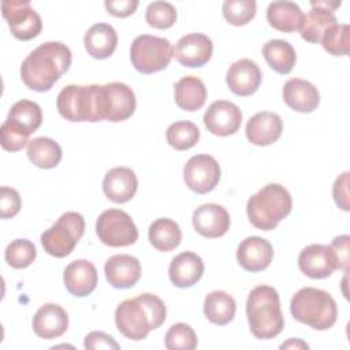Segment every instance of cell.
Instances as JSON below:
<instances>
[{
    "label": "cell",
    "mask_w": 350,
    "mask_h": 350,
    "mask_svg": "<svg viewBox=\"0 0 350 350\" xmlns=\"http://www.w3.org/2000/svg\"><path fill=\"white\" fill-rule=\"evenodd\" d=\"M70 66V48L59 41H48L33 49L22 62L21 78L29 89L48 92Z\"/></svg>",
    "instance_id": "6da1fadb"
},
{
    "label": "cell",
    "mask_w": 350,
    "mask_h": 350,
    "mask_svg": "<svg viewBox=\"0 0 350 350\" xmlns=\"http://www.w3.org/2000/svg\"><path fill=\"white\" fill-rule=\"evenodd\" d=\"M165 321L164 302L149 293L124 299L115 310L118 331L131 340H142Z\"/></svg>",
    "instance_id": "7a4b0ae2"
},
{
    "label": "cell",
    "mask_w": 350,
    "mask_h": 350,
    "mask_svg": "<svg viewBox=\"0 0 350 350\" xmlns=\"http://www.w3.org/2000/svg\"><path fill=\"white\" fill-rule=\"evenodd\" d=\"M246 316L250 331L257 339L278 336L284 327L278 291L265 284L254 287L246 301Z\"/></svg>",
    "instance_id": "3957f363"
},
{
    "label": "cell",
    "mask_w": 350,
    "mask_h": 350,
    "mask_svg": "<svg viewBox=\"0 0 350 350\" xmlns=\"http://www.w3.org/2000/svg\"><path fill=\"white\" fill-rule=\"evenodd\" d=\"M59 113L70 122H100L105 119L103 85H68L57 96Z\"/></svg>",
    "instance_id": "277c9868"
},
{
    "label": "cell",
    "mask_w": 350,
    "mask_h": 350,
    "mask_svg": "<svg viewBox=\"0 0 350 350\" xmlns=\"http://www.w3.org/2000/svg\"><path fill=\"white\" fill-rule=\"evenodd\" d=\"M293 208L288 190L279 183H268L252 196L246 205L250 223L264 231L273 230Z\"/></svg>",
    "instance_id": "5b68a950"
},
{
    "label": "cell",
    "mask_w": 350,
    "mask_h": 350,
    "mask_svg": "<svg viewBox=\"0 0 350 350\" xmlns=\"http://www.w3.org/2000/svg\"><path fill=\"white\" fill-rule=\"evenodd\" d=\"M293 317L317 331L331 328L338 317L335 299L324 290L314 287L301 288L294 294L290 304Z\"/></svg>",
    "instance_id": "8992f818"
},
{
    "label": "cell",
    "mask_w": 350,
    "mask_h": 350,
    "mask_svg": "<svg viewBox=\"0 0 350 350\" xmlns=\"http://www.w3.org/2000/svg\"><path fill=\"white\" fill-rule=\"evenodd\" d=\"M42 123L40 105L30 100L16 101L1 124V146L8 152H18L29 144V137Z\"/></svg>",
    "instance_id": "52a82bcc"
},
{
    "label": "cell",
    "mask_w": 350,
    "mask_h": 350,
    "mask_svg": "<svg viewBox=\"0 0 350 350\" xmlns=\"http://www.w3.org/2000/svg\"><path fill=\"white\" fill-rule=\"evenodd\" d=\"M85 232L83 216L78 212H66L41 235L44 250L57 258L68 256Z\"/></svg>",
    "instance_id": "ba28073f"
},
{
    "label": "cell",
    "mask_w": 350,
    "mask_h": 350,
    "mask_svg": "<svg viewBox=\"0 0 350 350\" xmlns=\"http://www.w3.org/2000/svg\"><path fill=\"white\" fill-rule=\"evenodd\" d=\"M174 56V48L167 38L142 34L134 38L130 48V59L134 68L142 74H153L164 70Z\"/></svg>",
    "instance_id": "9c48e42d"
},
{
    "label": "cell",
    "mask_w": 350,
    "mask_h": 350,
    "mask_svg": "<svg viewBox=\"0 0 350 350\" xmlns=\"http://www.w3.org/2000/svg\"><path fill=\"white\" fill-rule=\"evenodd\" d=\"M96 232L100 241L111 247H123L135 243L138 230L131 216L122 209H107L96 221Z\"/></svg>",
    "instance_id": "30bf717a"
},
{
    "label": "cell",
    "mask_w": 350,
    "mask_h": 350,
    "mask_svg": "<svg viewBox=\"0 0 350 350\" xmlns=\"http://www.w3.org/2000/svg\"><path fill=\"white\" fill-rule=\"evenodd\" d=\"M1 11L15 38L27 41L41 33V18L29 0H5L1 3Z\"/></svg>",
    "instance_id": "8fae6325"
},
{
    "label": "cell",
    "mask_w": 350,
    "mask_h": 350,
    "mask_svg": "<svg viewBox=\"0 0 350 350\" xmlns=\"http://www.w3.org/2000/svg\"><path fill=\"white\" fill-rule=\"evenodd\" d=\"M183 179L186 186L194 193H209L220 180L219 163L209 154H196L185 164Z\"/></svg>",
    "instance_id": "7c38bea8"
},
{
    "label": "cell",
    "mask_w": 350,
    "mask_h": 350,
    "mask_svg": "<svg viewBox=\"0 0 350 350\" xmlns=\"http://www.w3.org/2000/svg\"><path fill=\"white\" fill-rule=\"evenodd\" d=\"M204 123L215 135L227 137L235 134L242 123L241 109L231 101H213L204 113Z\"/></svg>",
    "instance_id": "4fadbf2b"
},
{
    "label": "cell",
    "mask_w": 350,
    "mask_h": 350,
    "mask_svg": "<svg viewBox=\"0 0 350 350\" xmlns=\"http://www.w3.org/2000/svg\"><path fill=\"white\" fill-rule=\"evenodd\" d=\"M298 267L302 273L312 279H324L332 275L336 267V257L328 245H309L298 256Z\"/></svg>",
    "instance_id": "5bb4252c"
},
{
    "label": "cell",
    "mask_w": 350,
    "mask_h": 350,
    "mask_svg": "<svg viewBox=\"0 0 350 350\" xmlns=\"http://www.w3.org/2000/svg\"><path fill=\"white\" fill-rule=\"evenodd\" d=\"M213 52L211 38L202 33H190L179 38L174 48L175 59L185 67H202Z\"/></svg>",
    "instance_id": "9a60e30c"
},
{
    "label": "cell",
    "mask_w": 350,
    "mask_h": 350,
    "mask_svg": "<svg viewBox=\"0 0 350 350\" xmlns=\"http://www.w3.org/2000/svg\"><path fill=\"white\" fill-rule=\"evenodd\" d=\"M105 120L122 122L129 119L135 111V94L130 86L122 82L105 83Z\"/></svg>",
    "instance_id": "2e32d148"
},
{
    "label": "cell",
    "mask_w": 350,
    "mask_h": 350,
    "mask_svg": "<svg viewBox=\"0 0 350 350\" xmlns=\"http://www.w3.org/2000/svg\"><path fill=\"white\" fill-rule=\"evenodd\" d=\"M261 70L250 59L234 62L227 71L226 81L230 90L241 97L250 96L257 92L261 83Z\"/></svg>",
    "instance_id": "e0dca14e"
},
{
    "label": "cell",
    "mask_w": 350,
    "mask_h": 350,
    "mask_svg": "<svg viewBox=\"0 0 350 350\" xmlns=\"http://www.w3.org/2000/svg\"><path fill=\"white\" fill-rule=\"evenodd\" d=\"M193 226L205 238L223 237L230 228V215L221 205L204 204L193 212Z\"/></svg>",
    "instance_id": "ac0fdd59"
},
{
    "label": "cell",
    "mask_w": 350,
    "mask_h": 350,
    "mask_svg": "<svg viewBox=\"0 0 350 350\" xmlns=\"http://www.w3.org/2000/svg\"><path fill=\"white\" fill-rule=\"evenodd\" d=\"M273 258L272 245L261 237L245 238L237 250L239 265L249 272H260L269 267Z\"/></svg>",
    "instance_id": "d6986e66"
},
{
    "label": "cell",
    "mask_w": 350,
    "mask_h": 350,
    "mask_svg": "<svg viewBox=\"0 0 350 350\" xmlns=\"http://www.w3.org/2000/svg\"><path fill=\"white\" fill-rule=\"evenodd\" d=\"M63 282L67 291L75 297H86L92 294L98 283L96 267L88 260L71 261L63 273Z\"/></svg>",
    "instance_id": "ffe728a7"
},
{
    "label": "cell",
    "mask_w": 350,
    "mask_h": 350,
    "mask_svg": "<svg viewBox=\"0 0 350 350\" xmlns=\"http://www.w3.org/2000/svg\"><path fill=\"white\" fill-rule=\"evenodd\" d=\"M105 278L115 288H130L141 278L139 260L130 254H115L104 265Z\"/></svg>",
    "instance_id": "44dd1931"
},
{
    "label": "cell",
    "mask_w": 350,
    "mask_h": 350,
    "mask_svg": "<svg viewBox=\"0 0 350 350\" xmlns=\"http://www.w3.org/2000/svg\"><path fill=\"white\" fill-rule=\"evenodd\" d=\"M282 130V118L275 112L264 111L256 113L247 120L245 133L249 142L257 146H267L280 138Z\"/></svg>",
    "instance_id": "7402d4cb"
},
{
    "label": "cell",
    "mask_w": 350,
    "mask_h": 350,
    "mask_svg": "<svg viewBox=\"0 0 350 350\" xmlns=\"http://www.w3.org/2000/svg\"><path fill=\"white\" fill-rule=\"evenodd\" d=\"M138 189V179L129 167L111 168L103 180L104 194L113 202L123 204L130 201Z\"/></svg>",
    "instance_id": "603a6c76"
},
{
    "label": "cell",
    "mask_w": 350,
    "mask_h": 350,
    "mask_svg": "<svg viewBox=\"0 0 350 350\" xmlns=\"http://www.w3.org/2000/svg\"><path fill=\"white\" fill-rule=\"evenodd\" d=\"M68 327V316L57 304L42 305L33 317V329L42 339L62 336Z\"/></svg>",
    "instance_id": "cb8c5ba5"
},
{
    "label": "cell",
    "mask_w": 350,
    "mask_h": 350,
    "mask_svg": "<svg viewBox=\"0 0 350 350\" xmlns=\"http://www.w3.org/2000/svg\"><path fill=\"white\" fill-rule=\"evenodd\" d=\"M283 100L291 109L309 113L319 107L320 94L317 88L309 81L291 78L283 86Z\"/></svg>",
    "instance_id": "d4e9b609"
},
{
    "label": "cell",
    "mask_w": 350,
    "mask_h": 350,
    "mask_svg": "<svg viewBox=\"0 0 350 350\" xmlns=\"http://www.w3.org/2000/svg\"><path fill=\"white\" fill-rule=\"evenodd\" d=\"M204 273L201 257L193 252H183L171 260L168 276L174 286L185 288L194 286Z\"/></svg>",
    "instance_id": "484cf974"
},
{
    "label": "cell",
    "mask_w": 350,
    "mask_h": 350,
    "mask_svg": "<svg viewBox=\"0 0 350 350\" xmlns=\"http://www.w3.org/2000/svg\"><path fill=\"white\" fill-rule=\"evenodd\" d=\"M83 44L88 53L94 59L109 57L118 45V34L108 23L93 25L83 37Z\"/></svg>",
    "instance_id": "4316f807"
},
{
    "label": "cell",
    "mask_w": 350,
    "mask_h": 350,
    "mask_svg": "<svg viewBox=\"0 0 350 350\" xmlns=\"http://www.w3.org/2000/svg\"><path fill=\"white\" fill-rule=\"evenodd\" d=\"M268 23L283 33L299 30L304 22L301 7L293 1H273L267 8Z\"/></svg>",
    "instance_id": "83f0119b"
},
{
    "label": "cell",
    "mask_w": 350,
    "mask_h": 350,
    "mask_svg": "<svg viewBox=\"0 0 350 350\" xmlns=\"http://www.w3.org/2000/svg\"><path fill=\"white\" fill-rule=\"evenodd\" d=\"M175 103L183 111H198L206 101V88L204 82L194 77L186 75L175 83Z\"/></svg>",
    "instance_id": "f1b7e54d"
},
{
    "label": "cell",
    "mask_w": 350,
    "mask_h": 350,
    "mask_svg": "<svg viewBox=\"0 0 350 350\" xmlns=\"http://www.w3.org/2000/svg\"><path fill=\"white\" fill-rule=\"evenodd\" d=\"M334 25H336V16L332 11L312 4L310 11L304 15V22L299 29L301 37L308 42L319 44L324 33Z\"/></svg>",
    "instance_id": "f546056e"
},
{
    "label": "cell",
    "mask_w": 350,
    "mask_h": 350,
    "mask_svg": "<svg viewBox=\"0 0 350 350\" xmlns=\"http://www.w3.org/2000/svg\"><path fill=\"white\" fill-rule=\"evenodd\" d=\"M235 312V299L228 293L216 290L205 297L204 314L211 323L216 325H226L234 319Z\"/></svg>",
    "instance_id": "4dcf8cb0"
},
{
    "label": "cell",
    "mask_w": 350,
    "mask_h": 350,
    "mask_svg": "<svg viewBox=\"0 0 350 350\" xmlns=\"http://www.w3.org/2000/svg\"><path fill=\"white\" fill-rule=\"evenodd\" d=\"M148 237L150 245L159 252H171L179 246L182 231L176 221L168 217H161L149 226Z\"/></svg>",
    "instance_id": "1f68e13d"
},
{
    "label": "cell",
    "mask_w": 350,
    "mask_h": 350,
    "mask_svg": "<svg viewBox=\"0 0 350 350\" xmlns=\"http://www.w3.org/2000/svg\"><path fill=\"white\" fill-rule=\"evenodd\" d=\"M262 55L268 66L279 74H288L297 62L293 45L284 40H269L262 46Z\"/></svg>",
    "instance_id": "d6a6232c"
},
{
    "label": "cell",
    "mask_w": 350,
    "mask_h": 350,
    "mask_svg": "<svg viewBox=\"0 0 350 350\" xmlns=\"http://www.w3.org/2000/svg\"><path fill=\"white\" fill-rule=\"evenodd\" d=\"M27 157L38 168H55L62 160V148L52 138L38 137L29 141Z\"/></svg>",
    "instance_id": "836d02e7"
},
{
    "label": "cell",
    "mask_w": 350,
    "mask_h": 350,
    "mask_svg": "<svg viewBox=\"0 0 350 350\" xmlns=\"http://www.w3.org/2000/svg\"><path fill=\"white\" fill-rule=\"evenodd\" d=\"M165 138L168 145L174 149L187 150L197 145L200 139V130L193 122L180 120L168 126Z\"/></svg>",
    "instance_id": "e575fe53"
},
{
    "label": "cell",
    "mask_w": 350,
    "mask_h": 350,
    "mask_svg": "<svg viewBox=\"0 0 350 350\" xmlns=\"http://www.w3.org/2000/svg\"><path fill=\"white\" fill-rule=\"evenodd\" d=\"M323 48L334 56L349 55L350 48V31L346 23L331 26L320 40Z\"/></svg>",
    "instance_id": "d590c367"
},
{
    "label": "cell",
    "mask_w": 350,
    "mask_h": 350,
    "mask_svg": "<svg viewBox=\"0 0 350 350\" xmlns=\"http://www.w3.org/2000/svg\"><path fill=\"white\" fill-rule=\"evenodd\" d=\"M36 256H37L36 246L33 245L31 241L25 238L12 241L4 252V257L8 265L16 269L29 267L36 260Z\"/></svg>",
    "instance_id": "8d00e7d4"
},
{
    "label": "cell",
    "mask_w": 350,
    "mask_h": 350,
    "mask_svg": "<svg viewBox=\"0 0 350 350\" xmlns=\"http://www.w3.org/2000/svg\"><path fill=\"white\" fill-rule=\"evenodd\" d=\"M254 0H226L223 3V16L234 26L247 25L256 15Z\"/></svg>",
    "instance_id": "74e56055"
},
{
    "label": "cell",
    "mask_w": 350,
    "mask_h": 350,
    "mask_svg": "<svg viewBox=\"0 0 350 350\" xmlns=\"http://www.w3.org/2000/svg\"><path fill=\"white\" fill-rule=\"evenodd\" d=\"M164 343L168 350H194L197 335L189 324L176 323L167 331Z\"/></svg>",
    "instance_id": "f35d334b"
},
{
    "label": "cell",
    "mask_w": 350,
    "mask_h": 350,
    "mask_svg": "<svg viewBox=\"0 0 350 350\" xmlns=\"http://www.w3.org/2000/svg\"><path fill=\"white\" fill-rule=\"evenodd\" d=\"M145 19L154 29H170L176 22V10L171 3L153 1L146 8Z\"/></svg>",
    "instance_id": "ab89813d"
},
{
    "label": "cell",
    "mask_w": 350,
    "mask_h": 350,
    "mask_svg": "<svg viewBox=\"0 0 350 350\" xmlns=\"http://www.w3.org/2000/svg\"><path fill=\"white\" fill-rule=\"evenodd\" d=\"M22 201L19 193L7 186H1L0 189V216L1 219L14 217L21 209Z\"/></svg>",
    "instance_id": "60d3db41"
},
{
    "label": "cell",
    "mask_w": 350,
    "mask_h": 350,
    "mask_svg": "<svg viewBox=\"0 0 350 350\" xmlns=\"http://www.w3.org/2000/svg\"><path fill=\"white\" fill-rule=\"evenodd\" d=\"M349 243H350L349 235H339L334 238L329 245L336 257V267L346 272L349 269Z\"/></svg>",
    "instance_id": "b9f144b4"
},
{
    "label": "cell",
    "mask_w": 350,
    "mask_h": 350,
    "mask_svg": "<svg viewBox=\"0 0 350 350\" xmlns=\"http://www.w3.org/2000/svg\"><path fill=\"white\" fill-rule=\"evenodd\" d=\"M83 346L86 349H115L118 350L120 346L119 343L108 334L105 332H101V331H93V332H89L86 336H85V342H83Z\"/></svg>",
    "instance_id": "7bdbcfd3"
},
{
    "label": "cell",
    "mask_w": 350,
    "mask_h": 350,
    "mask_svg": "<svg viewBox=\"0 0 350 350\" xmlns=\"http://www.w3.org/2000/svg\"><path fill=\"white\" fill-rule=\"evenodd\" d=\"M349 172H343L342 175H339L334 183L332 187V194H334V200L336 202V205L343 209V211H349Z\"/></svg>",
    "instance_id": "ee69618b"
},
{
    "label": "cell",
    "mask_w": 350,
    "mask_h": 350,
    "mask_svg": "<svg viewBox=\"0 0 350 350\" xmlns=\"http://www.w3.org/2000/svg\"><path fill=\"white\" fill-rule=\"evenodd\" d=\"M104 5L111 15L118 18H126L137 10L138 1L137 0H107Z\"/></svg>",
    "instance_id": "f6af8a7d"
},
{
    "label": "cell",
    "mask_w": 350,
    "mask_h": 350,
    "mask_svg": "<svg viewBox=\"0 0 350 350\" xmlns=\"http://www.w3.org/2000/svg\"><path fill=\"white\" fill-rule=\"evenodd\" d=\"M309 346L301 339H288L286 343L280 345V349H308Z\"/></svg>",
    "instance_id": "bcb514c9"
}]
</instances>
